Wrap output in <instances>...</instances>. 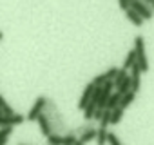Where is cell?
<instances>
[{"instance_id": "cell-1", "label": "cell", "mask_w": 154, "mask_h": 145, "mask_svg": "<svg viewBox=\"0 0 154 145\" xmlns=\"http://www.w3.org/2000/svg\"><path fill=\"white\" fill-rule=\"evenodd\" d=\"M44 114L49 118V123H51V131L56 134V132H65L67 131V123L63 122V116L58 113V107H56V103L51 100V98H47V103H45V109H44Z\"/></svg>"}, {"instance_id": "cell-2", "label": "cell", "mask_w": 154, "mask_h": 145, "mask_svg": "<svg viewBox=\"0 0 154 145\" xmlns=\"http://www.w3.org/2000/svg\"><path fill=\"white\" fill-rule=\"evenodd\" d=\"M134 53H136V65L140 67L141 72H147L149 71V60H147V44H145V38L141 35H136L134 36Z\"/></svg>"}, {"instance_id": "cell-3", "label": "cell", "mask_w": 154, "mask_h": 145, "mask_svg": "<svg viewBox=\"0 0 154 145\" xmlns=\"http://www.w3.org/2000/svg\"><path fill=\"white\" fill-rule=\"evenodd\" d=\"M131 9H132L134 13H138L143 22H145V20H152L154 11L150 9V6H149L147 2H141V0H131Z\"/></svg>"}, {"instance_id": "cell-4", "label": "cell", "mask_w": 154, "mask_h": 145, "mask_svg": "<svg viewBox=\"0 0 154 145\" xmlns=\"http://www.w3.org/2000/svg\"><path fill=\"white\" fill-rule=\"evenodd\" d=\"M45 103H47V96H38L36 100H35V103L31 105V109H29V113H27V116H26V120L27 122H36V118L44 113V109H45Z\"/></svg>"}, {"instance_id": "cell-5", "label": "cell", "mask_w": 154, "mask_h": 145, "mask_svg": "<svg viewBox=\"0 0 154 145\" xmlns=\"http://www.w3.org/2000/svg\"><path fill=\"white\" fill-rule=\"evenodd\" d=\"M141 75H143V72L134 63L131 67V72H129V76H131V93H134V94H138V91L141 89Z\"/></svg>"}, {"instance_id": "cell-6", "label": "cell", "mask_w": 154, "mask_h": 145, "mask_svg": "<svg viewBox=\"0 0 154 145\" xmlns=\"http://www.w3.org/2000/svg\"><path fill=\"white\" fill-rule=\"evenodd\" d=\"M26 122V116L24 114H2L0 116V127H15V125H20Z\"/></svg>"}, {"instance_id": "cell-7", "label": "cell", "mask_w": 154, "mask_h": 145, "mask_svg": "<svg viewBox=\"0 0 154 145\" xmlns=\"http://www.w3.org/2000/svg\"><path fill=\"white\" fill-rule=\"evenodd\" d=\"M93 93H94V85L89 82L85 87H84V91H82V96H80V100H78V109H85V105L91 102V98H93Z\"/></svg>"}, {"instance_id": "cell-8", "label": "cell", "mask_w": 154, "mask_h": 145, "mask_svg": "<svg viewBox=\"0 0 154 145\" xmlns=\"http://www.w3.org/2000/svg\"><path fill=\"white\" fill-rule=\"evenodd\" d=\"M36 122H38V127H40V132L47 138L49 134H53V131H51V123H49V118L42 113L38 118H36Z\"/></svg>"}, {"instance_id": "cell-9", "label": "cell", "mask_w": 154, "mask_h": 145, "mask_svg": "<svg viewBox=\"0 0 154 145\" xmlns=\"http://www.w3.org/2000/svg\"><path fill=\"white\" fill-rule=\"evenodd\" d=\"M134 100H136V94L129 91L127 94H123V96H122V100H120V103H118V107L125 111V109H129V107H131V105L134 103Z\"/></svg>"}, {"instance_id": "cell-10", "label": "cell", "mask_w": 154, "mask_h": 145, "mask_svg": "<svg viewBox=\"0 0 154 145\" xmlns=\"http://www.w3.org/2000/svg\"><path fill=\"white\" fill-rule=\"evenodd\" d=\"M136 63V53H134V49H131L129 53H127V56H125V60H123V65L120 67V69H123V71H131V67Z\"/></svg>"}, {"instance_id": "cell-11", "label": "cell", "mask_w": 154, "mask_h": 145, "mask_svg": "<svg viewBox=\"0 0 154 145\" xmlns=\"http://www.w3.org/2000/svg\"><path fill=\"white\" fill-rule=\"evenodd\" d=\"M125 17H127V20H129V22H131V24H132L134 27H141V26L145 24V22H143V20L140 18V15H138V13H134L132 9L125 11Z\"/></svg>"}, {"instance_id": "cell-12", "label": "cell", "mask_w": 154, "mask_h": 145, "mask_svg": "<svg viewBox=\"0 0 154 145\" xmlns=\"http://www.w3.org/2000/svg\"><path fill=\"white\" fill-rule=\"evenodd\" d=\"M120 100H122V94H118L116 91H112V94L109 96V100H107V103H105V109H107V111L116 109V107H118V103H120Z\"/></svg>"}, {"instance_id": "cell-13", "label": "cell", "mask_w": 154, "mask_h": 145, "mask_svg": "<svg viewBox=\"0 0 154 145\" xmlns=\"http://www.w3.org/2000/svg\"><path fill=\"white\" fill-rule=\"evenodd\" d=\"M123 114H125L123 109H120V107L112 109V111H111V125H118V123L123 120Z\"/></svg>"}, {"instance_id": "cell-14", "label": "cell", "mask_w": 154, "mask_h": 145, "mask_svg": "<svg viewBox=\"0 0 154 145\" xmlns=\"http://www.w3.org/2000/svg\"><path fill=\"white\" fill-rule=\"evenodd\" d=\"M78 140H80L84 145H85V143H89L91 140H96V127H94V129H87V131H84V132L80 134V138H78Z\"/></svg>"}, {"instance_id": "cell-15", "label": "cell", "mask_w": 154, "mask_h": 145, "mask_svg": "<svg viewBox=\"0 0 154 145\" xmlns=\"http://www.w3.org/2000/svg\"><path fill=\"white\" fill-rule=\"evenodd\" d=\"M13 134V127H0V145H6Z\"/></svg>"}, {"instance_id": "cell-16", "label": "cell", "mask_w": 154, "mask_h": 145, "mask_svg": "<svg viewBox=\"0 0 154 145\" xmlns=\"http://www.w3.org/2000/svg\"><path fill=\"white\" fill-rule=\"evenodd\" d=\"M114 89H116V93H118V94H122V96H123V94H127V93L131 91V76H127V78H125L120 85H116Z\"/></svg>"}, {"instance_id": "cell-17", "label": "cell", "mask_w": 154, "mask_h": 145, "mask_svg": "<svg viewBox=\"0 0 154 145\" xmlns=\"http://www.w3.org/2000/svg\"><path fill=\"white\" fill-rule=\"evenodd\" d=\"M107 134H109L107 129H98L96 127V145H105L107 143Z\"/></svg>"}, {"instance_id": "cell-18", "label": "cell", "mask_w": 154, "mask_h": 145, "mask_svg": "<svg viewBox=\"0 0 154 145\" xmlns=\"http://www.w3.org/2000/svg\"><path fill=\"white\" fill-rule=\"evenodd\" d=\"M0 111H2V114H15V109L8 103V100L0 94Z\"/></svg>"}, {"instance_id": "cell-19", "label": "cell", "mask_w": 154, "mask_h": 145, "mask_svg": "<svg viewBox=\"0 0 154 145\" xmlns=\"http://www.w3.org/2000/svg\"><path fill=\"white\" fill-rule=\"evenodd\" d=\"M94 111H96V105H94V103H87L85 109H84V120H85V122H93Z\"/></svg>"}, {"instance_id": "cell-20", "label": "cell", "mask_w": 154, "mask_h": 145, "mask_svg": "<svg viewBox=\"0 0 154 145\" xmlns=\"http://www.w3.org/2000/svg\"><path fill=\"white\" fill-rule=\"evenodd\" d=\"M107 125H111V111H103V116L102 120L98 122V129H107Z\"/></svg>"}, {"instance_id": "cell-21", "label": "cell", "mask_w": 154, "mask_h": 145, "mask_svg": "<svg viewBox=\"0 0 154 145\" xmlns=\"http://www.w3.org/2000/svg\"><path fill=\"white\" fill-rule=\"evenodd\" d=\"M118 71H120V69H118L116 65H112V67H109V69H107V71L103 72V75H105V78H107V82H112V80L116 78V75H118Z\"/></svg>"}, {"instance_id": "cell-22", "label": "cell", "mask_w": 154, "mask_h": 145, "mask_svg": "<svg viewBox=\"0 0 154 145\" xmlns=\"http://www.w3.org/2000/svg\"><path fill=\"white\" fill-rule=\"evenodd\" d=\"M127 76H129V72H127V71H123V69H120V71H118V75H116V78L112 80V85H114V87H116V85H120Z\"/></svg>"}, {"instance_id": "cell-23", "label": "cell", "mask_w": 154, "mask_h": 145, "mask_svg": "<svg viewBox=\"0 0 154 145\" xmlns=\"http://www.w3.org/2000/svg\"><path fill=\"white\" fill-rule=\"evenodd\" d=\"M107 143H109V145H123V143L120 141L118 134H114V132H109V134H107Z\"/></svg>"}, {"instance_id": "cell-24", "label": "cell", "mask_w": 154, "mask_h": 145, "mask_svg": "<svg viewBox=\"0 0 154 145\" xmlns=\"http://www.w3.org/2000/svg\"><path fill=\"white\" fill-rule=\"evenodd\" d=\"M118 8L123 9V11H129L131 9V0H118Z\"/></svg>"}, {"instance_id": "cell-25", "label": "cell", "mask_w": 154, "mask_h": 145, "mask_svg": "<svg viewBox=\"0 0 154 145\" xmlns=\"http://www.w3.org/2000/svg\"><path fill=\"white\" fill-rule=\"evenodd\" d=\"M103 111H105V109H98V107H96L94 116H93V122H100V120H102V116H103Z\"/></svg>"}, {"instance_id": "cell-26", "label": "cell", "mask_w": 154, "mask_h": 145, "mask_svg": "<svg viewBox=\"0 0 154 145\" xmlns=\"http://www.w3.org/2000/svg\"><path fill=\"white\" fill-rule=\"evenodd\" d=\"M149 4H150V9L154 11V0H150V2H149Z\"/></svg>"}, {"instance_id": "cell-27", "label": "cell", "mask_w": 154, "mask_h": 145, "mask_svg": "<svg viewBox=\"0 0 154 145\" xmlns=\"http://www.w3.org/2000/svg\"><path fill=\"white\" fill-rule=\"evenodd\" d=\"M74 145H84V143H82L80 140H76V143H74Z\"/></svg>"}, {"instance_id": "cell-28", "label": "cell", "mask_w": 154, "mask_h": 145, "mask_svg": "<svg viewBox=\"0 0 154 145\" xmlns=\"http://www.w3.org/2000/svg\"><path fill=\"white\" fill-rule=\"evenodd\" d=\"M2 38H4V33H2V31H0V42H2Z\"/></svg>"}, {"instance_id": "cell-29", "label": "cell", "mask_w": 154, "mask_h": 145, "mask_svg": "<svg viewBox=\"0 0 154 145\" xmlns=\"http://www.w3.org/2000/svg\"><path fill=\"white\" fill-rule=\"evenodd\" d=\"M18 145H27V143H18Z\"/></svg>"}, {"instance_id": "cell-30", "label": "cell", "mask_w": 154, "mask_h": 145, "mask_svg": "<svg viewBox=\"0 0 154 145\" xmlns=\"http://www.w3.org/2000/svg\"><path fill=\"white\" fill-rule=\"evenodd\" d=\"M0 116H2V111H0Z\"/></svg>"}]
</instances>
